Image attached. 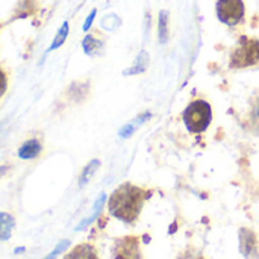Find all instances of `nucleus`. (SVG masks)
Masks as SVG:
<instances>
[{"label": "nucleus", "mask_w": 259, "mask_h": 259, "mask_svg": "<svg viewBox=\"0 0 259 259\" xmlns=\"http://www.w3.org/2000/svg\"><path fill=\"white\" fill-rule=\"evenodd\" d=\"M41 150L42 147L38 140H29L24 144H21V147L18 149V156L21 159H33L41 153Z\"/></svg>", "instance_id": "obj_7"}, {"label": "nucleus", "mask_w": 259, "mask_h": 259, "mask_svg": "<svg viewBox=\"0 0 259 259\" xmlns=\"http://www.w3.org/2000/svg\"><path fill=\"white\" fill-rule=\"evenodd\" d=\"M149 118H150V114H149V112H147V114L144 112V114L138 115V117H137V118H135L134 121L127 123V124H126V126H124V127H123V129L120 131V135H121L123 138L129 137V135H131L132 132H135V129H137V127H138V126H140L141 123H144V121H146V120H149Z\"/></svg>", "instance_id": "obj_11"}, {"label": "nucleus", "mask_w": 259, "mask_h": 259, "mask_svg": "<svg viewBox=\"0 0 259 259\" xmlns=\"http://www.w3.org/2000/svg\"><path fill=\"white\" fill-rule=\"evenodd\" d=\"M146 199L147 193L143 188L134 184H123L111 194L108 211L112 217L132 225L140 217Z\"/></svg>", "instance_id": "obj_1"}, {"label": "nucleus", "mask_w": 259, "mask_h": 259, "mask_svg": "<svg viewBox=\"0 0 259 259\" xmlns=\"http://www.w3.org/2000/svg\"><path fill=\"white\" fill-rule=\"evenodd\" d=\"M158 36L161 44H165L168 41V12L161 11L159 12V21H158Z\"/></svg>", "instance_id": "obj_9"}, {"label": "nucleus", "mask_w": 259, "mask_h": 259, "mask_svg": "<svg viewBox=\"0 0 259 259\" xmlns=\"http://www.w3.org/2000/svg\"><path fill=\"white\" fill-rule=\"evenodd\" d=\"M259 62V41L243 36L240 44L231 53L232 68H246Z\"/></svg>", "instance_id": "obj_3"}, {"label": "nucleus", "mask_w": 259, "mask_h": 259, "mask_svg": "<svg viewBox=\"0 0 259 259\" xmlns=\"http://www.w3.org/2000/svg\"><path fill=\"white\" fill-rule=\"evenodd\" d=\"M99 165H100L99 159H93V161L83 168V173H82V176H80V187H83V185L88 182V179L94 175V171L99 168Z\"/></svg>", "instance_id": "obj_12"}, {"label": "nucleus", "mask_w": 259, "mask_h": 259, "mask_svg": "<svg viewBox=\"0 0 259 259\" xmlns=\"http://www.w3.org/2000/svg\"><path fill=\"white\" fill-rule=\"evenodd\" d=\"M217 17L222 23L228 26H237L244 18L243 0H219Z\"/></svg>", "instance_id": "obj_4"}, {"label": "nucleus", "mask_w": 259, "mask_h": 259, "mask_svg": "<svg viewBox=\"0 0 259 259\" xmlns=\"http://www.w3.org/2000/svg\"><path fill=\"white\" fill-rule=\"evenodd\" d=\"M67 33H68V23L65 21V23L62 24V27L59 29V32H58V35H56V38H55V41H53V44L50 46V49H49V50H55V49H58V47L65 41Z\"/></svg>", "instance_id": "obj_15"}, {"label": "nucleus", "mask_w": 259, "mask_h": 259, "mask_svg": "<svg viewBox=\"0 0 259 259\" xmlns=\"http://www.w3.org/2000/svg\"><path fill=\"white\" fill-rule=\"evenodd\" d=\"M112 255L114 259H143L140 252V238L129 235L115 240Z\"/></svg>", "instance_id": "obj_5"}, {"label": "nucleus", "mask_w": 259, "mask_h": 259, "mask_svg": "<svg viewBox=\"0 0 259 259\" xmlns=\"http://www.w3.org/2000/svg\"><path fill=\"white\" fill-rule=\"evenodd\" d=\"M14 220L8 214H2V240H6L9 237V232L12 231Z\"/></svg>", "instance_id": "obj_16"}, {"label": "nucleus", "mask_w": 259, "mask_h": 259, "mask_svg": "<svg viewBox=\"0 0 259 259\" xmlns=\"http://www.w3.org/2000/svg\"><path fill=\"white\" fill-rule=\"evenodd\" d=\"M240 241H241V252L246 256H249L252 253V250L255 249V246H256V237L250 231L241 229V232H240Z\"/></svg>", "instance_id": "obj_8"}, {"label": "nucleus", "mask_w": 259, "mask_h": 259, "mask_svg": "<svg viewBox=\"0 0 259 259\" xmlns=\"http://www.w3.org/2000/svg\"><path fill=\"white\" fill-rule=\"evenodd\" d=\"M250 124L253 127V132L259 135V97L253 102V106L250 111Z\"/></svg>", "instance_id": "obj_14"}, {"label": "nucleus", "mask_w": 259, "mask_h": 259, "mask_svg": "<svg viewBox=\"0 0 259 259\" xmlns=\"http://www.w3.org/2000/svg\"><path fill=\"white\" fill-rule=\"evenodd\" d=\"M64 259H99L97 250L91 246V244H79L76 247H73Z\"/></svg>", "instance_id": "obj_6"}, {"label": "nucleus", "mask_w": 259, "mask_h": 259, "mask_svg": "<svg viewBox=\"0 0 259 259\" xmlns=\"http://www.w3.org/2000/svg\"><path fill=\"white\" fill-rule=\"evenodd\" d=\"M179 259H203V256L194 249H187L184 253H181Z\"/></svg>", "instance_id": "obj_17"}, {"label": "nucleus", "mask_w": 259, "mask_h": 259, "mask_svg": "<svg viewBox=\"0 0 259 259\" xmlns=\"http://www.w3.org/2000/svg\"><path fill=\"white\" fill-rule=\"evenodd\" d=\"M147 64H149V55H147V52H146V50H143V52L138 55L135 65H134L132 68L126 70V71H124V74H126V76H129V74H138V73H143V71H146Z\"/></svg>", "instance_id": "obj_10"}, {"label": "nucleus", "mask_w": 259, "mask_h": 259, "mask_svg": "<svg viewBox=\"0 0 259 259\" xmlns=\"http://www.w3.org/2000/svg\"><path fill=\"white\" fill-rule=\"evenodd\" d=\"M182 117L187 129L191 134H200L206 131L212 121L211 105L205 100H194L185 108Z\"/></svg>", "instance_id": "obj_2"}, {"label": "nucleus", "mask_w": 259, "mask_h": 259, "mask_svg": "<svg viewBox=\"0 0 259 259\" xmlns=\"http://www.w3.org/2000/svg\"><path fill=\"white\" fill-rule=\"evenodd\" d=\"M94 17H96V9H93V11H91V14L88 15V18H87V21H85V24H83V30H88V29H90V26H91V23H93Z\"/></svg>", "instance_id": "obj_18"}, {"label": "nucleus", "mask_w": 259, "mask_h": 259, "mask_svg": "<svg viewBox=\"0 0 259 259\" xmlns=\"http://www.w3.org/2000/svg\"><path fill=\"white\" fill-rule=\"evenodd\" d=\"M82 46H83V50H85V53H88V55H93L96 50H99V49L102 47V42H100V41H97L94 36L88 35V36H85V39H83Z\"/></svg>", "instance_id": "obj_13"}]
</instances>
